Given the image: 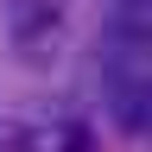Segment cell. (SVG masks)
<instances>
[{"mask_svg":"<svg viewBox=\"0 0 152 152\" xmlns=\"http://www.w3.org/2000/svg\"><path fill=\"white\" fill-rule=\"evenodd\" d=\"M57 152H95V140H89V127H70V133H64V146H57Z\"/></svg>","mask_w":152,"mask_h":152,"instance_id":"cell-4","label":"cell"},{"mask_svg":"<svg viewBox=\"0 0 152 152\" xmlns=\"http://www.w3.org/2000/svg\"><path fill=\"white\" fill-rule=\"evenodd\" d=\"M0 152H32V127H13V133H0Z\"/></svg>","mask_w":152,"mask_h":152,"instance_id":"cell-3","label":"cell"},{"mask_svg":"<svg viewBox=\"0 0 152 152\" xmlns=\"http://www.w3.org/2000/svg\"><path fill=\"white\" fill-rule=\"evenodd\" d=\"M108 114L133 140H152V76L146 70H108Z\"/></svg>","mask_w":152,"mask_h":152,"instance_id":"cell-2","label":"cell"},{"mask_svg":"<svg viewBox=\"0 0 152 152\" xmlns=\"http://www.w3.org/2000/svg\"><path fill=\"white\" fill-rule=\"evenodd\" d=\"M114 7H127V0H114Z\"/></svg>","mask_w":152,"mask_h":152,"instance_id":"cell-5","label":"cell"},{"mask_svg":"<svg viewBox=\"0 0 152 152\" xmlns=\"http://www.w3.org/2000/svg\"><path fill=\"white\" fill-rule=\"evenodd\" d=\"M64 7L70 0H0L7 13V38L26 64H51L64 45Z\"/></svg>","mask_w":152,"mask_h":152,"instance_id":"cell-1","label":"cell"}]
</instances>
